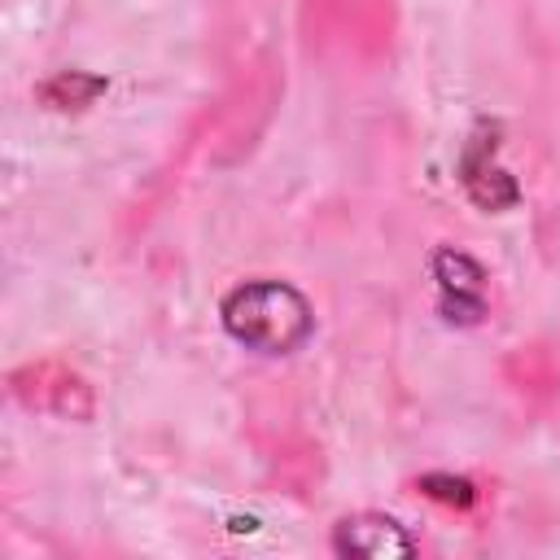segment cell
Instances as JSON below:
<instances>
[{
	"label": "cell",
	"instance_id": "1",
	"mask_svg": "<svg viewBox=\"0 0 560 560\" xmlns=\"http://www.w3.org/2000/svg\"><path fill=\"white\" fill-rule=\"evenodd\" d=\"M219 324L241 350L262 359H284L315 337V306L298 284L276 276H254L219 298Z\"/></svg>",
	"mask_w": 560,
	"mask_h": 560
},
{
	"label": "cell",
	"instance_id": "2",
	"mask_svg": "<svg viewBox=\"0 0 560 560\" xmlns=\"http://www.w3.org/2000/svg\"><path fill=\"white\" fill-rule=\"evenodd\" d=\"M429 276L438 289V315L451 328H477L490 315V293H486V267L459 249V245H433L429 249Z\"/></svg>",
	"mask_w": 560,
	"mask_h": 560
},
{
	"label": "cell",
	"instance_id": "3",
	"mask_svg": "<svg viewBox=\"0 0 560 560\" xmlns=\"http://www.w3.org/2000/svg\"><path fill=\"white\" fill-rule=\"evenodd\" d=\"M455 175H459L464 197H468L477 210H486V214H503V210H512V206L521 201V184H516V179L508 175V166L499 162V122H490V118H481V122L468 131V140H464V149H459Z\"/></svg>",
	"mask_w": 560,
	"mask_h": 560
},
{
	"label": "cell",
	"instance_id": "4",
	"mask_svg": "<svg viewBox=\"0 0 560 560\" xmlns=\"http://www.w3.org/2000/svg\"><path fill=\"white\" fill-rule=\"evenodd\" d=\"M328 547L346 560H407L420 551V538L389 512H350L332 525Z\"/></svg>",
	"mask_w": 560,
	"mask_h": 560
},
{
	"label": "cell",
	"instance_id": "5",
	"mask_svg": "<svg viewBox=\"0 0 560 560\" xmlns=\"http://www.w3.org/2000/svg\"><path fill=\"white\" fill-rule=\"evenodd\" d=\"M105 88H109L105 74H92V70H57V74H48L35 88V96L48 109H88Z\"/></svg>",
	"mask_w": 560,
	"mask_h": 560
},
{
	"label": "cell",
	"instance_id": "6",
	"mask_svg": "<svg viewBox=\"0 0 560 560\" xmlns=\"http://www.w3.org/2000/svg\"><path fill=\"white\" fill-rule=\"evenodd\" d=\"M416 490H420L424 499L442 503V508H455V512L477 508V486H472L468 477H455V472H424V477L416 481Z\"/></svg>",
	"mask_w": 560,
	"mask_h": 560
}]
</instances>
